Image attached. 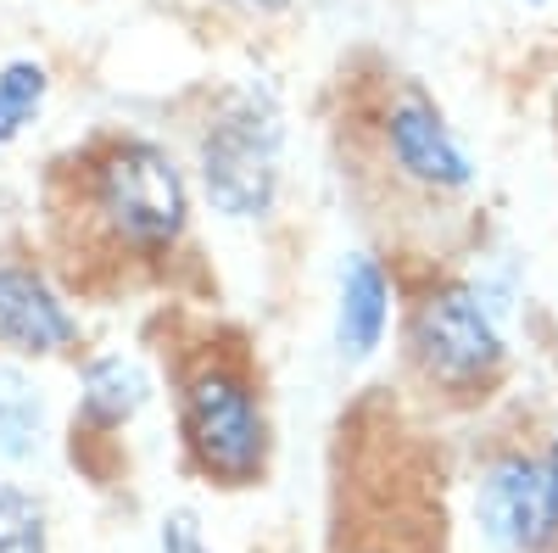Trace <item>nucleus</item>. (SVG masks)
Wrapping results in <instances>:
<instances>
[{"instance_id": "obj_1", "label": "nucleus", "mask_w": 558, "mask_h": 553, "mask_svg": "<svg viewBox=\"0 0 558 553\" xmlns=\"http://www.w3.org/2000/svg\"><path fill=\"white\" fill-rule=\"evenodd\" d=\"M45 263L68 297H123L168 274L191 241V179L151 134L101 129L39 184Z\"/></svg>"}, {"instance_id": "obj_2", "label": "nucleus", "mask_w": 558, "mask_h": 553, "mask_svg": "<svg viewBox=\"0 0 558 553\" xmlns=\"http://www.w3.org/2000/svg\"><path fill=\"white\" fill-rule=\"evenodd\" d=\"M162 363L184 470L213 492L263 486L274 465V420L246 336L229 325H196L162 347Z\"/></svg>"}, {"instance_id": "obj_3", "label": "nucleus", "mask_w": 558, "mask_h": 553, "mask_svg": "<svg viewBox=\"0 0 558 553\" xmlns=\"http://www.w3.org/2000/svg\"><path fill=\"white\" fill-rule=\"evenodd\" d=\"M347 141H352V168L368 184H386V191L418 207H458L481 184V168L470 146L458 141V129L447 123L441 101L408 73H380L363 89Z\"/></svg>"}, {"instance_id": "obj_4", "label": "nucleus", "mask_w": 558, "mask_h": 553, "mask_svg": "<svg viewBox=\"0 0 558 553\" xmlns=\"http://www.w3.org/2000/svg\"><path fill=\"white\" fill-rule=\"evenodd\" d=\"M508 336L470 274L425 268L402 302V369L441 408H481L508 381Z\"/></svg>"}, {"instance_id": "obj_5", "label": "nucleus", "mask_w": 558, "mask_h": 553, "mask_svg": "<svg viewBox=\"0 0 558 553\" xmlns=\"http://www.w3.org/2000/svg\"><path fill=\"white\" fill-rule=\"evenodd\" d=\"M202 196L229 224H263L286 191V107L263 79L229 84L196 123Z\"/></svg>"}, {"instance_id": "obj_6", "label": "nucleus", "mask_w": 558, "mask_h": 553, "mask_svg": "<svg viewBox=\"0 0 558 553\" xmlns=\"http://www.w3.org/2000/svg\"><path fill=\"white\" fill-rule=\"evenodd\" d=\"M475 520L497 553H558V492L547 447L502 436L475 465Z\"/></svg>"}, {"instance_id": "obj_7", "label": "nucleus", "mask_w": 558, "mask_h": 553, "mask_svg": "<svg viewBox=\"0 0 558 553\" xmlns=\"http://www.w3.org/2000/svg\"><path fill=\"white\" fill-rule=\"evenodd\" d=\"M146 402H151V375L129 352L84 358L68 447H73V465H84L89 481H112L118 476V436L140 420Z\"/></svg>"}, {"instance_id": "obj_8", "label": "nucleus", "mask_w": 558, "mask_h": 553, "mask_svg": "<svg viewBox=\"0 0 558 553\" xmlns=\"http://www.w3.org/2000/svg\"><path fill=\"white\" fill-rule=\"evenodd\" d=\"M78 336H84L78 313L68 308V291L57 286V274L23 252H0V352L68 358Z\"/></svg>"}, {"instance_id": "obj_9", "label": "nucleus", "mask_w": 558, "mask_h": 553, "mask_svg": "<svg viewBox=\"0 0 558 553\" xmlns=\"http://www.w3.org/2000/svg\"><path fill=\"white\" fill-rule=\"evenodd\" d=\"M397 308V280L380 252H347L336 280V352L347 363H368L386 347Z\"/></svg>"}, {"instance_id": "obj_10", "label": "nucleus", "mask_w": 558, "mask_h": 553, "mask_svg": "<svg viewBox=\"0 0 558 553\" xmlns=\"http://www.w3.org/2000/svg\"><path fill=\"white\" fill-rule=\"evenodd\" d=\"M45 96H51V73H45L39 57H12L0 68V146H12L45 112Z\"/></svg>"}, {"instance_id": "obj_11", "label": "nucleus", "mask_w": 558, "mask_h": 553, "mask_svg": "<svg viewBox=\"0 0 558 553\" xmlns=\"http://www.w3.org/2000/svg\"><path fill=\"white\" fill-rule=\"evenodd\" d=\"M0 553H51V509L17 481H0Z\"/></svg>"}, {"instance_id": "obj_12", "label": "nucleus", "mask_w": 558, "mask_h": 553, "mask_svg": "<svg viewBox=\"0 0 558 553\" xmlns=\"http://www.w3.org/2000/svg\"><path fill=\"white\" fill-rule=\"evenodd\" d=\"M157 553H218L202 531V520L191 509H168L157 526Z\"/></svg>"}, {"instance_id": "obj_13", "label": "nucleus", "mask_w": 558, "mask_h": 553, "mask_svg": "<svg viewBox=\"0 0 558 553\" xmlns=\"http://www.w3.org/2000/svg\"><path fill=\"white\" fill-rule=\"evenodd\" d=\"M223 7H235L246 17H279V12H291L296 0H223Z\"/></svg>"}, {"instance_id": "obj_14", "label": "nucleus", "mask_w": 558, "mask_h": 553, "mask_svg": "<svg viewBox=\"0 0 558 553\" xmlns=\"http://www.w3.org/2000/svg\"><path fill=\"white\" fill-rule=\"evenodd\" d=\"M330 553H413V548H363V542H330Z\"/></svg>"}, {"instance_id": "obj_15", "label": "nucleus", "mask_w": 558, "mask_h": 553, "mask_svg": "<svg viewBox=\"0 0 558 553\" xmlns=\"http://www.w3.org/2000/svg\"><path fill=\"white\" fill-rule=\"evenodd\" d=\"M542 447H547V470H553V492H558V425H553V436Z\"/></svg>"}, {"instance_id": "obj_16", "label": "nucleus", "mask_w": 558, "mask_h": 553, "mask_svg": "<svg viewBox=\"0 0 558 553\" xmlns=\"http://www.w3.org/2000/svg\"><path fill=\"white\" fill-rule=\"evenodd\" d=\"M525 7H547V0H525Z\"/></svg>"}]
</instances>
